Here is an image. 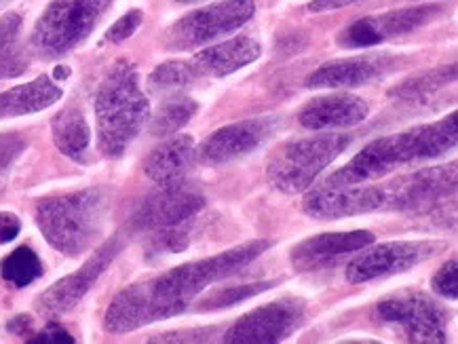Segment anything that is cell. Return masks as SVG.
<instances>
[{"label":"cell","instance_id":"cell-1","mask_svg":"<svg viewBox=\"0 0 458 344\" xmlns=\"http://www.w3.org/2000/svg\"><path fill=\"white\" fill-rule=\"evenodd\" d=\"M268 248L271 241H250L214 258L188 262L148 281L129 285L116 294L106 313V330L113 334H125L184 313L192 298H197L211 283L239 273Z\"/></svg>","mask_w":458,"mask_h":344},{"label":"cell","instance_id":"cell-2","mask_svg":"<svg viewBox=\"0 0 458 344\" xmlns=\"http://www.w3.org/2000/svg\"><path fill=\"white\" fill-rule=\"evenodd\" d=\"M458 142V116L448 114L431 125L374 139L360 155L327 178L326 186L366 184L378 180L397 167L436 159L452 150Z\"/></svg>","mask_w":458,"mask_h":344},{"label":"cell","instance_id":"cell-3","mask_svg":"<svg viewBox=\"0 0 458 344\" xmlns=\"http://www.w3.org/2000/svg\"><path fill=\"white\" fill-rule=\"evenodd\" d=\"M150 116V104L140 89L138 70L125 60L108 70L96 96L98 146L104 156L116 159L138 138Z\"/></svg>","mask_w":458,"mask_h":344},{"label":"cell","instance_id":"cell-4","mask_svg":"<svg viewBox=\"0 0 458 344\" xmlns=\"http://www.w3.org/2000/svg\"><path fill=\"white\" fill-rule=\"evenodd\" d=\"M113 195L108 189H85L47 199L37 209V224L49 245L66 256L93 248L108 222Z\"/></svg>","mask_w":458,"mask_h":344},{"label":"cell","instance_id":"cell-5","mask_svg":"<svg viewBox=\"0 0 458 344\" xmlns=\"http://www.w3.org/2000/svg\"><path fill=\"white\" fill-rule=\"evenodd\" d=\"M349 142V136L343 133H323L285 144L268 163V180L287 195L309 190L323 169L344 153Z\"/></svg>","mask_w":458,"mask_h":344},{"label":"cell","instance_id":"cell-6","mask_svg":"<svg viewBox=\"0 0 458 344\" xmlns=\"http://www.w3.org/2000/svg\"><path fill=\"white\" fill-rule=\"evenodd\" d=\"M113 0H53L32 32L38 54L57 57L68 54L93 32Z\"/></svg>","mask_w":458,"mask_h":344},{"label":"cell","instance_id":"cell-7","mask_svg":"<svg viewBox=\"0 0 458 344\" xmlns=\"http://www.w3.org/2000/svg\"><path fill=\"white\" fill-rule=\"evenodd\" d=\"M254 15L251 0H222L199 11H192L169 26L163 34V45L169 51H192L218 37L237 30Z\"/></svg>","mask_w":458,"mask_h":344},{"label":"cell","instance_id":"cell-8","mask_svg":"<svg viewBox=\"0 0 458 344\" xmlns=\"http://www.w3.org/2000/svg\"><path fill=\"white\" fill-rule=\"evenodd\" d=\"M386 209L410 214H433L444 207L456 192V165L427 167L412 176L385 184Z\"/></svg>","mask_w":458,"mask_h":344},{"label":"cell","instance_id":"cell-9","mask_svg":"<svg viewBox=\"0 0 458 344\" xmlns=\"http://www.w3.org/2000/svg\"><path fill=\"white\" fill-rule=\"evenodd\" d=\"M378 317L397 325L410 342H444L448 315L422 291H402L378 305Z\"/></svg>","mask_w":458,"mask_h":344},{"label":"cell","instance_id":"cell-10","mask_svg":"<svg viewBox=\"0 0 458 344\" xmlns=\"http://www.w3.org/2000/svg\"><path fill=\"white\" fill-rule=\"evenodd\" d=\"M205 207L203 195L182 182L163 184L157 192L140 203L136 214L131 215V231L158 232L188 224Z\"/></svg>","mask_w":458,"mask_h":344},{"label":"cell","instance_id":"cell-11","mask_svg":"<svg viewBox=\"0 0 458 344\" xmlns=\"http://www.w3.org/2000/svg\"><path fill=\"white\" fill-rule=\"evenodd\" d=\"M444 243L433 241H389L378 248L368 249L346 266V281L349 283H368L378 277L397 275L406 273L420 262L437 254Z\"/></svg>","mask_w":458,"mask_h":344},{"label":"cell","instance_id":"cell-12","mask_svg":"<svg viewBox=\"0 0 458 344\" xmlns=\"http://www.w3.org/2000/svg\"><path fill=\"white\" fill-rule=\"evenodd\" d=\"M304 317V302L298 298L275 300L243 315L225 340L231 344H275L285 340Z\"/></svg>","mask_w":458,"mask_h":344},{"label":"cell","instance_id":"cell-13","mask_svg":"<svg viewBox=\"0 0 458 344\" xmlns=\"http://www.w3.org/2000/svg\"><path fill=\"white\" fill-rule=\"evenodd\" d=\"M277 119L275 116H260V119H250L233 122V125L222 127L214 131L203 144L197 148V159L203 165H225V163L237 161L241 156L254 153L258 146L267 142L273 136Z\"/></svg>","mask_w":458,"mask_h":344},{"label":"cell","instance_id":"cell-14","mask_svg":"<svg viewBox=\"0 0 458 344\" xmlns=\"http://www.w3.org/2000/svg\"><path fill=\"white\" fill-rule=\"evenodd\" d=\"M386 209L385 186H323L304 199V212L317 220H340Z\"/></svg>","mask_w":458,"mask_h":344},{"label":"cell","instance_id":"cell-15","mask_svg":"<svg viewBox=\"0 0 458 344\" xmlns=\"http://www.w3.org/2000/svg\"><path fill=\"white\" fill-rule=\"evenodd\" d=\"M121 249V239L114 237L108 243H104L89 260L85 262L79 271L72 275L64 277L55 285H51L38 298V308L47 315H64L79 305L83 296L91 289V285L98 281V277L106 271V266L114 260V256Z\"/></svg>","mask_w":458,"mask_h":344},{"label":"cell","instance_id":"cell-16","mask_svg":"<svg viewBox=\"0 0 458 344\" xmlns=\"http://www.w3.org/2000/svg\"><path fill=\"white\" fill-rule=\"evenodd\" d=\"M374 235L369 231L353 232H323V235L304 239L292 252V264L298 271H317L330 262L343 258L351 252H360L372 245Z\"/></svg>","mask_w":458,"mask_h":344},{"label":"cell","instance_id":"cell-17","mask_svg":"<svg viewBox=\"0 0 458 344\" xmlns=\"http://www.w3.org/2000/svg\"><path fill=\"white\" fill-rule=\"evenodd\" d=\"M393 68V60L386 55H360L349 60L323 63L319 70L307 79L313 89H338V87H360L372 83L374 79L385 77Z\"/></svg>","mask_w":458,"mask_h":344},{"label":"cell","instance_id":"cell-18","mask_svg":"<svg viewBox=\"0 0 458 344\" xmlns=\"http://www.w3.org/2000/svg\"><path fill=\"white\" fill-rule=\"evenodd\" d=\"M369 106L357 96H326L315 97L301 110L298 121L310 131L353 127L366 121Z\"/></svg>","mask_w":458,"mask_h":344},{"label":"cell","instance_id":"cell-19","mask_svg":"<svg viewBox=\"0 0 458 344\" xmlns=\"http://www.w3.org/2000/svg\"><path fill=\"white\" fill-rule=\"evenodd\" d=\"M262 54V46L256 43L254 38L237 37L226 40V43L209 46L203 49L201 54L195 55L191 66L195 68L199 77H228V74L237 72L248 63L256 62Z\"/></svg>","mask_w":458,"mask_h":344},{"label":"cell","instance_id":"cell-20","mask_svg":"<svg viewBox=\"0 0 458 344\" xmlns=\"http://www.w3.org/2000/svg\"><path fill=\"white\" fill-rule=\"evenodd\" d=\"M195 163V139L175 136L152 150L144 163V172L158 186L182 182Z\"/></svg>","mask_w":458,"mask_h":344},{"label":"cell","instance_id":"cell-21","mask_svg":"<svg viewBox=\"0 0 458 344\" xmlns=\"http://www.w3.org/2000/svg\"><path fill=\"white\" fill-rule=\"evenodd\" d=\"M62 97V89L49 77H38L26 85L0 93V119L40 113Z\"/></svg>","mask_w":458,"mask_h":344},{"label":"cell","instance_id":"cell-22","mask_svg":"<svg viewBox=\"0 0 458 344\" xmlns=\"http://www.w3.org/2000/svg\"><path fill=\"white\" fill-rule=\"evenodd\" d=\"M51 133L53 142L62 155L74 161H83L91 142V131L79 108L68 106L60 114H55V119L51 121Z\"/></svg>","mask_w":458,"mask_h":344},{"label":"cell","instance_id":"cell-23","mask_svg":"<svg viewBox=\"0 0 458 344\" xmlns=\"http://www.w3.org/2000/svg\"><path fill=\"white\" fill-rule=\"evenodd\" d=\"M28 70V55L21 43V17H0V80L17 79Z\"/></svg>","mask_w":458,"mask_h":344},{"label":"cell","instance_id":"cell-24","mask_svg":"<svg viewBox=\"0 0 458 344\" xmlns=\"http://www.w3.org/2000/svg\"><path fill=\"white\" fill-rule=\"evenodd\" d=\"M439 13H442L439 4H419V7L391 11V13L369 17V20H372V26L378 32L380 40H385L389 37H399V34L414 32L416 28H422L425 23L436 20Z\"/></svg>","mask_w":458,"mask_h":344},{"label":"cell","instance_id":"cell-25","mask_svg":"<svg viewBox=\"0 0 458 344\" xmlns=\"http://www.w3.org/2000/svg\"><path fill=\"white\" fill-rule=\"evenodd\" d=\"M195 100H191L188 96H182V93H172V96H167L161 102V106H158L155 116H152L150 133L157 138L174 136V133H178L195 116Z\"/></svg>","mask_w":458,"mask_h":344},{"label":"cell","instance_id":"cell-26","mask_svg":"<svg viewBox=\"0 0 458 344\" xmlns=\"http://www.w3.org/2000/svg\"><path fill=\"white\" fill-rule=\"evenodd\" d=\"M0 275L13 288H28L43 275V262L30 248L21 245L0 262Z\"/></svg>","mask_w":458,"mask_h":344},{"label":"cell","instance_id":"cell-27","mask_svg":"<svg viewBox=\"0 0 458 344\" xmlns=\"http://www.w3.org/2000/svg\"><path fill=\"white\" fill-rule=\"evenodd\" d=\"M197 79L199 74L191 63L167 62L161 63V66L150 74L148 87L152 93H157V96H161V93L163 96H172V93H182L188 89Z\"/></svg>","mask_w":458,"mask_h":344},{"label":"cell","instance_id":"cell-28","mask_svg":"<svg viewBox=\"0 0 458 344\" xmlns=\"http://www.w3.org/2000/svg\"><path fill=\"white\" fill-rule=\"evenodd\" d=\"M454 79H456V66L454 63H450V66L437 68L433 70V72L410 79L403 85L395 87L391 93L395 97H399V100H419V97H427L431 96V93H436L437 89H442V87L452 83Z\"/></svg>","mask_w":458,"mask_h":344},{"label":"cell","instance_id":"cell-29","mask_svg":"<svg viewBox=\"0 0 458 344\" xmlns=\"http://www.w3.org/2000/svg\"><path fill=\"white\" fill-rule=\"evenodd\" d=\"M273 288V283H250V285H231V288H220L214 294H209L201 305L199 311H216V308H226L237 305V302L251 298V296L260 294V291Z\"/></svg>","mask_w":458,"mask_h":344},{"label":"cell","instance_id":"cell-30","mask_svg":"<svg viewBox=\"0 0 458 344\" xmlns=\"http://www.w3.org/2000/svg\"><path fill=\"white\" fill-rule=\"evenodd\" d=\"M380 43H383V40H380L378 32H376V28L372 26V20H369V17L355 21L353 26L346 28L343 37H340V45L355 46V49H361V46L363 49H368V46H376Z\"/></svg>","mask_w":458,"mask_h":344},{"label":"cell","instance_id":"cell-31","mask_svg":"<svg viewBox=\"0 0 458 344\" xmlns=\"http://www.w3.org/2000/svg\"><path fill=\"white\" fill-rule=\"evenodd\" d=\"M23 148H26V139L20 133H3L0 136V190L4 189L9 169L13 167Z\"/></svg>","mask_w":458,"mask_h":344},{"label":"cell","instance_id":"cell-32","mask_svg":"<svg viewBox=\"0 0 458 344\" xmlns=\"http://www.w3.org/2000/svg\"><path fill=\"white\" fill-rule=\"evenodd\" d=\"M433 289L437 291L442 298L456 300L458 298V268L456 260H450L448 264H444L437 271V275L433 277Z\"/></svg>","mask_w":458,"mask_h":344},{"label":"cell","instance_id":"cell-33","mask_svg":"<svg viewBox=\"0 0 458 344\" xmlns=\"http://www.w3.org/2000/svg\"><path fill=\"white\" fill-rule=\"evenodd\" d=\"M140 23H142V11H136V9L129 11V13L123 15L121 20L110 28L108 34H106V38H108L110 43H123V40H127L133 32L138 30Z\"/></svg>","mask_w":458,"mask_h":344},{"label":"cell","instance_id":"cell-34","mask_svg":"<svg viewBox=\"0 0 458 344\" xmlns=\"http://www.w3.org/2000/svg\"><path fill=\"white\" fill-rule=\"evenodd\" d=\"M74 338L62 325L49 323L47 328L30 340V344H72Z\"/></svg>","mask_w":458,"mask_h":344},{"label":"cell","instance_id":"cell-35","mask_svg":"<svg viewBox=\"0 0 458 344\" xmlns=\"http://www.w3.org/2000/svg\"><path fill=\"white\" fill-rule=\"evenodd\" d=\"M21 222L15 214L0 212V245L13 241V239L20 235Z\"/></svg>","mask_w":458,"mask_h":344},{"label":"cell","instance_id":"cell-36","mask_svg":"<svg viewBox=\"0 0 458 344\" xmlns=\"http://www.w3.org/2000/svg\"><path fill=\"white\" fill-rule=\"evenodd\" d=\"M353 3H357V0H313V3L309 4V11H313V13H326V11L343 9L346 4Z\"/></svg>","mask_w":458,"mask_h":344},{"label":"cell","instance_id":"cell-37","mask_svg":"<svg viewBox=\"0 0 458 344\" xmlns=\"http://www.w3.org/2000/svg\"><path fill=\"white\" fill-rule=\"evenodd\" d=\"M30 328H32V319L26 317V315L15 317L13 322L9 323V331H13L15 336H28L30 334Z\"/></svg>","mask_w":458,"mask_h":344},{"label":"cell","instance_id":"cell-38","mask_svg":"<svg viewBox=\"0 0 458 344\" xmlns=\"http://www.w3.org/2000/svg\"><path fill=\"white\" fill-rule=\"evenodd\" d=\"M178 3H195V0H178Z\"/></svg>","mask_w":458,"mask_h":344}]
</instances>
